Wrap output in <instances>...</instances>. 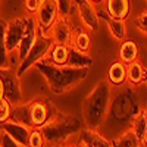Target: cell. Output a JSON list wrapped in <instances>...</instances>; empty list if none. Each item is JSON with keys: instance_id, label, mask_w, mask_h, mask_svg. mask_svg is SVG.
I'll list each match as a JSON object with an SVG mask.
<instances>
[{"instance_id": "33", "label": "cell", "mask_w": 147, "mask_h": 147, "mask_svg": "<svg viewBox=\"0 0 147 147\" xmlns=\"http://www.w3.org/2000/svg\"><path fill=\"white\" fill-rule=\"evenodd\" d=\"M88 2H90V3H93V5L96 6V5H100V3H103L105 0H88Z\"/></svg>"}, {"instance_id": "36", "label": "cell", "mask_w": 147, "mask_h": 147, "mask_svg": "<svg viewBox=\"0 0 147 147\" xmlns=\"http://www.w3.org/2000/svg\"><path fill=\"white\" fill-rule=\"evenodd\" d=\"M41 2H43V0H41Z\"/></svg>"}, {"instance_id": "28", "label": "cell", "mask_w": 147, "mask_h": 147, "mask_svg": "<svg viewBox=\"0 0 147 147\" xmlns=\"http://www.w3.org/2000/svg\"><path fill=\"white\" fill-rule=\"evenodd\" d=\"M44 146H46V143H44L41 131L37 128H32L30 138H28V147H44Z\"/></svg>"}, {"instance_id": "5", "label": "cell", "mask_w": 147, "mask_h": 147, "mask_svg": "<svg viewBox=\"0 0 147 147\" xmlns=\"http://www.w3.org/2000/svg\"><path fill=\"white\" fill-rule=\"evenodd\" d=\"M57 113V110L47 99H35L30 102V119L31 127L40 129L46 122L53 118Z\"/></svg>"}, {"instance_id": "15", "label": "cell", "mask_w": 147, "mask_h": 147, "mask_svg": "<svg viewBox=\"0 0 147 147\" xmlns=\"http://www.w3.org/2000/svg\"><path fill=\"white\" fill-rule=\"evenodd\" d=\"M105 13L113 19L125 21L129 15V0H105Z\"/></svg>"}, {"instance_id": "22", "label": "cell", "mask_w": 147, "mask_h": 147, "mask_svg": "<svg viewBox=\"0 0 147 147\" xmlns=\"http://www.w3.org/2000/svg\"><path fill=\"white\" fill-rule=\"evenodd\" d=\"M66 65L72 66V68H90L93 65V57L90 56V53L78 52V50H75V49L69 47Z\"/></svg>"}, {"instance_id": "21", "label": "cell", "mask_w": 147, "mask_h": 147, "mask_svg": "<svg viewBox=\"0 0 147 147\" xmlns=\"http://www.w3.org/2000/svg\"><path fill=\"white\" fill-rule=\"evenodd\" d=\"M12 122H16L21 125L31 127V119H30V103H18L12 105V112H10V119ZM32 128V127H31Z\"/></svg>"}, {"instance_id": "4", "label": "cell", "mask_w": 147, "mask_h": 147, "mask_svg": "<svg viewBox=\"0 0 147 147\" xmlns=\"http://www.w3.org/2000/svg\"><path fill=\"white\" fill-rule=\"evenodd\" d=\"M52 44H53V41L49 38V37L41 35V34L37 35V38H35V41H34V44L31 47V50L28 52L25 59H24L22 62L18 65V68L15 69V77L21 78L30 68L35 66V63H38L40 60H43L44 56L49 52V49L52 47Z\"/></svg>"}, {"instance_id": "11", "label": "cell", "mask_w": 147, "mask_h": 147, "mask_svg": "<svg viewBox=\"0 0 147 147\" xmlns=\"http://www.w3.org/2000/svg\"><path fill=\"white\" fill-rule=\"evenodd\" d=\"M0 131L5 132L7 137H10L18 144H21L24 147H28V138H30V134H31L32 128L27 127V125L16 124V122H12V121H7L5 124H0Z\"/></svg>"}, {"instance_id": "14", "label": "cell", "mask_w": 147, "mask_h": 147, "mask_svg": "<svg viewBox=\"0 0 147 147\" xmlns=\"http://www.w3.org/2000/svg\"><path fill=\"white\" fill-rule=\"evenodd\" d=\"M129 129L136 134V137L140 140L143 146H146L147 137V112L146 107H140L138 112H136L129 119Z\"/></svg>"}, {"instance_id": "9", "label": "cell", "mask_w": 147, "mask_h": 147, "mask_svg": "<svg viewBox=\"0 0 147 147\" xmlns=\"http://www.w3.org/2000/svg\"><path fill=\"white\" fill-rule=\"evenodd\" d=\"M72 34H74V27H72V24L69 22V19L59 18L53 24V27L49 30L47 32L41 34V35L49 37V38H50L55 44H63V46L71 47Z\"/></svg>"}, {"instance_id": "32", "label": "cell", "mask_w": 147, "mask_h": 147, "mask_svg": "<svg viewBox=\"0 0 147 147\" xmlns=\"http://www.w3.org/2000/svg\"><path fill=\"white\" fill-rule=\"evenodd\" d=\"M5 97V84H3V80H2V75H0V99Z\"/></svg>"}, {"instance_id": "3", "label": "cell", "mask_w": 147, "mask_h": 147, "mask_svg": "<svg viewBox=\"0 0 147 147\" xmlns=\"http://www.w3.org/2000/svg\"><path fill=\"white\" fill-rule=\"evenodd\" d=\"M80 129L81 125L77 118H72L59 112L40 128L44 143L49 146H59V147L63 146L71 136L78 134Z\"/></svg>"}, {"instance_id": "30", "label": "cell", "mask_w": 147, "mask_h": 147, "mask_svg": "<svg viewBox=\"0 0 147 147\" xmlns=\"http://www.w3.org/2000/svg\"><path fill=\"white\" fill-rule=\"evenodd\" d=\"M147 12H146V9H144V12H141V13L137 16V19H136V25H137V28L143 32V34H146L147 32Z\"/></svg>"}, {"instance_id": "34", "label": "cell", "mask_w": 147, "mask_h": 147, "mask_svg": "<svg viewBox=\"0 0 147 147\" xmlns=\"http://www.w3.org/2000/svg\"><path fill=\"white\" fill-rule=\"evenodd\" d=\"M60 147H80L78 144H72V143H68V144H63V146H60Z\"/></svg>"}, {"instance_id": "31", "label": "cell", "mask_w": 147, "mask_h": 147, "mask_svg": "<svg viewBox=\"0 0 147 147\" xmlns=\"http://www.w3.org/2000/svg\"><path fill=\"white\" fill-rule=\"evenodd\" d=\"M0 147H24V146L18 144L16 141H13L10 137H7L5 132L0 131Z\"/></svg>"}, {"instance_id": "17", "label": "cell", "mask_w": 147, "mask_h": 147, "mask_svg": "<svg viewBox=\"0 0 147 147\" xmlns=\"http://www.w3.org/2000/svg\"><path fill=\"white\" fill-rule=\"evenodd\" d=\"M106 81L110 85H115V87H121V85L127 84V65H124L119 60H115L107 69Z\"/></svg>"}, {"instance_id": "6", "label": "cell", "mask_w": 147, "mask_h": 147, "mask_svg": "<svg viewBox=\"0 0 147 147\" xmlns=\"http://www.w3.org/2000/svg\"><path fill=\"white\" fill-rule=\"evenodd\" d=\"M37 27H38V34H44L53 27V24L59 19L57 6L55 0H43L38 10L35 13Z\"/></svg>"}, {"instance_id": "25", "label": "cell", "mask_w": 147, "mask_h": 147, "mask_svg": "<svg viewBox=\"0 0 147 147\" xmlns=\"http://www.w3.org/2000/svg\"><path fill=\"white\" fill-rule=\"evenodd\" d=\"M141 146L143 144L140 143V140L129 128L125 129L118 138H115V141H112V147H141Z\"/></svg>"}, {"instance_id": "16", "label": "cell", "mask_w": 147, "mask_h": 147, "mask_svg": "<svg viewBox=\"0 0 147 147\" xmlns=\"http://www.w3.org/2000/svg\"><path fill=\"white\" fill-rule=\"evenodd\" d=\"M71 47L75 49V50H78V52L90 53V49H91V35H90V31H87L84 27L74 28Z\"/></svg>"}, {"instance_id": "2", "label": "cell", "mask_w": 147, "mask_h": 147, "mask_svg": "<svg viewBox=\"0 0 147 147\" xmlns=\"http://www.w3.org/2000/svg\"><path fill=\"white\" fill-rule=\"evenodd\" d=\"M112 102V87L103 80L97 82L90 94L82 102V116L87 129L99 131L109 113V106Z\"/></svg>"}, {"instance_id": "26", "label": "cell", "mask_w": 147, "mask_h": 147, "mask_svg": "<svg viewBox=\"0 0 147 147\" xmlns=\"http://www.w3.org/2000/svg\"><path fill=\"white\" fill-rule=\"evenodd\" d=\"M55 3L57 6V13L59 18H66L72 15V12L75 10V0H55Z\"/></svg>"}, {"instance_id": "13", "label": "cell", "mask_w": 147, "mask_h": 147, "mask_svg": "<svg viewBox=\"0 0 147 147\" xmlns=\"http://www.w3.org/2000/svg\"><path fill=\"white\" fill-rule=\"evenodd\" d=\"M80 143L85 147H112V141L96 129H80Z\"/></svg>"}, {"instance_id": "23", "label": "cell", "mask_w": 147, "mask_h": 147, "mask_svg": "<svg viewBox=\"0 0 147 147\" xmlns=\"http://www.w3.org/2000/svg\"><path fill=\"white\" fill-rule=\"evenodd\" d=\"M6 28L7 21L0 18V71H9V53L6 49Z\"/></svg>"}, {"instance_id": "19", "label": "cell", "mask_w": 147, "mask_h": 147, "mask_svg": "<svg viewBox=\"0 0 147 147\" xmlns=\"http://www.w3.org/2000/svg\"><path fill=\"white\" fill-rule=\"evenodd\" d=\"M138 46L136 41L132 40H124L121 43V47H119V62H122L124 65H129L132 62L138 60Z\"/></svg>"}, {"instance_id": "24", "label": "cell", "mask_w": 147, "mask_h": 147, "mask_svg": "<svg viewBox=\"0 0 147 147\" xmlns=\"http://www.w3.org/2000/svg\"><path fill=\"white\" fill-rule=\"evenodd\" d=\"M105 21H106V25L109 28L110 35L118 41H124L125 37H127V24H125V21L113 19V18L107 16L106 13H105Z\"/></svg>"}, {"instance_id": "35", "label": "cell", "mask_w": 147, "mask_h": 147, "mask_svg": "<svg viewBox=\"0 0 147 147\" xmlns=\"http://www.w3.org/2000/svg\"><path fill=\"white\" fill-rule=\"evenodd\" d=\"M78 146H80V147H85V146H82V144H78Z\"/></svg>"}, {"instance_id": "18", "label": "cell", "mask_w": 147, "mask_h": 147, "mask_svg": "<svg viewBox=\"0 0 147 147\" xmlns=\"http://www.w3.org/2000/svg\"><path fill=\"white\" fill-rule=\"evenodd\" d=\"M68 53H69V47L63 44H52V47L49 49L47 55L44 56V60H47L52 65L57 66H65L68 62Z\"/></svg>"}, {"instance_id": "29", "label": "cell", "mask_w": 147, "mask_h": 147, "mask_svg": "<svg viewBox=\"0 0 147 147\" xmlns=\"http://www.w3.org/2000/svg\"><path fill=\"white\" fill-rule=\"evenodd\" d=\"M40 5L41 0H24V9H25L27 16H35Z\"/></svg>"}, {"instance_id": "8", "label": "cell", "mask_w": 147, "mask_h": 147, "mask_svg": "<svg viewBox=\"0 0 147 147\" xmlns=\"http://www.w3.org/2000/svg\"><path fill=\"white\" fill-rule=\"evenodd\" d=\"M75 9L85 30L90 32L99 30L100 18H99V12H97L93 3H90L88 0H75Z\"/></svg>"}, {"instance_id": "20", "label": "cell", "mask_w": 147, "mask_h": 147, "mask_svg": "<svg viewBox=\"0 0 147 147\" xmlns=\"http://www.w3.org/2000/svg\"><path fill=\"white\" fill-rule=\"evenodd\" d=\"M127 82L131 87H137L146 82V68L141 62L136 60L129 65H127Z\"/></svg>"}, {"instance_id": "1", "label": "cell", "mask_w": 147, "mask_h": 147, "mask_svg": "<svg viewBox=\"0 0 147 147\" xmlns=\"http://www.w3.org/2000/svg\"><path fill=\"white\" fill-rule=\"evenodd\" d=\"M35 68L47 81L49 87L55 94H63L74 87H77L80 82L87 78L90 68H72V66H57L52 65L47 60H40L35 63Z\"/></svg>"}, {"instance_id": "10", "label": "cell", "mask_w": 147, "mask_h": 147, "mask_svg": "<svg viewBox=\"0 0 147 147\" xmlns=\"http://www.w3.org/2000/svg\"><path fill=\"white\" fill-rule=\"evenodd\" d=\"M37 35H38V27H37V21L34 16H27V30H25V34H24L22 40L16 49V59L18 62L21 63L24 59H25V56L28 55V52L31 50V47L37 38Z\"/></svg>"}, {"instance_id": "12", "label": "cell", "mask_w": 147, "mask_h": 147, "mask_svg": "<svg viewBox=\"0 0 147 147\" xmlns=\"http://www.w3.org/2000/svg\"><path fill=\"white\" fill-rule=\"evenodd\" d=\"M2 80H3V84H5V97L6 99L12 105L22 103V93H21L18 78L15 77V72H13V75H12L10 71H5L3 75H2Z\"/></svg>"}, {"instance_id": "7", "label": "cell", "mask_w": 147, "mask_h": 147, "mask_svg": "<svg viewBox=\"0 0 147 147\" xmlns=\"http://www.w3.org/2000/svg\"><path fill=\"white\" fill-rule=\"evenodd\" d=\"M27 30V15L25 16H16L12 21H7L6 28V49L7 53L12 55L16 52V49L22 40L24 34Z\"/></svg>"}, {"instance_id": "27", "label": "cell", "mask_w": 147, "mask_h": 147, "mask_svg": "<svg viewBox=\"0 0 147 147\" xmlns=\"http://www.w3.org/2000/svg\"><path fill=\"white\" fill-rule=\"evenodd\" d=\"M10 112H12V103L6 97L0 99V124H5L10 119Z\"/></svg>"}]
</instances>
